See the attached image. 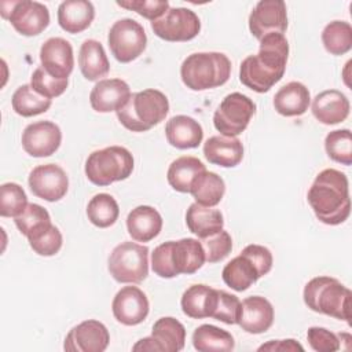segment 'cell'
Returning a JSON list of instances; mask_svg holds the SVG:
<instances>
[{"label": "cell", "instance_id": "33", "mask_svg": "<svg viewBox=\"0 0 352 352\" xmlns=\"http://www.w3.org/2000/svg\"><path fill=\"white\" fill-rule=\"evenodd\" d=\"M226 192L224 180L214 172H202L191 184L190 194L197 204L213 208L220 204Z\"/></svg>", "mask_w": 352, "mask_h": 352}, {"label": "cell", "instance_id": "30", "mask_svg": "<svg viewBox=\"0 0 352 352\" xmlns=\"http://www.w3.org/2000/svg\"><path fill=\"white\" fill-rule=\"evenodd\" d=\"M224 283L235 292H245L261 278L258 268L242 252L228 261L221 272Z\"/></svg>", "mask_w": 352, "mask_h": 352}, {"label": "cell", "instance_id": "3", "mask_svg": "<svg viewBox=\"0 0 352 352\" xmlns=\"http://www.w3.org/2000/svg\"><path fill=\"white\" fill-rule=\"evenodd\" d=\"M205 263L201 241L182 238L158 245L151 253V268L160 278H175L180 274H194Z\"/></svg>", "mask_w": 352, "mask_h": 352}, {"label": "cell", "instance_id": "45", "mask_svg": "<svg viewBox=\"0 0 352 352\" xmlns=\"http://www.w3.org/2000/svg\"><path fill=\"white\" fill-rule=\"evenodd\" d=\"M307 340L309 346L316 352H334L341 348V334H336L319 326L308 329Z\"/></svg>", "mask_w": 352, "mask_h": 352}, {"label": "cell", "instance_id": "18", "mask_svg": "<svg viewBox=\"0 0 352 352\" xmlns=\"http://www.w3.org/2000/svg\"><path fill=\"white\" fill-rule=\"evenodd\" d=\"M41 67L55 78L67 80L74 67L72 44L62 37L48 38L40 48Z\"/></svg>", "mask_w": 352, "mask_h": 352}, {"label": "cell", "instance_id": "2", "mask_svg": "<svg viewBox=\"0 0 352 352\" xmlns=\"http://www.w3.org/2000/svg\"><path fill=\"white\" fill-rule=\"evenodd\" d=\"M316 219L327 226L344 223L351 213L349 187L345 173L329 168L314 180L307 194Z\"/></svg>", "mask_w": 352, "mask_h": 352}, {"label": "cell", "instance_id": "8", "mask_svg": "<svg viewBox=\"0 0 352 352\" xmlns=\"http://www.w3.org/2000/svg\"><path fill=\"white\" fill-rule=\"evenodd\" d=\"M107 268L120 283H140L148 275V248L125 241L111 250Z\"/></svg>", "mask_w": 352, "mask_h": 352}, {"label": "cell", "instance_id": "7", "mask_svg": "<svg viewBox=\"0 0 352 352\" xmlns=\"http://www.w3.org/2000/svg\"><path fill=\"white\" fill-rule=\"evenodd\" d=\"M85 176L95 186H110L125 180L133 170V157L122 146H109L92 151L85 161Z\"/></svg>", "mask_w": 352, "mask_h": 352}, {"label": "cell", "instance_id": "39", "mask_svg": "<svg viewBox=\"0 0 352 352\" xmlns=\"http://www.w3.org/2000/svg\"><path fill=\"white\" fill-rule=\"evenodd\" d=\"M324 148L333 161L349 166L352 164V136L349 129H336L327 133Z\"/></svg>", "mask_w": 352, "mask_h": 352}, {"label": "cell", "instance_id": "48", "mask_svg": "<svg viewBox=\"0 0 352 352\" xmlns=\"http://www.w3.org/2000/svg\"><path fill=\"white\" fill-rule=\"evenodd\" d=\"M257 351H270V352H278V351H300L302 352L304 348L296 341V340H272V341H268L267 344H263L258 346Z\"/></svg>", "mask_w": 352, "mask_h": 352}, {"label": "cell", "instance_id": "43", "mask_svg": "<svg viewBox=\"0 0 352 352\" xmlns=\"http://www.w3.org/2000/svg\"><path fill=\"white\" fill-rule=\"evenodd\" d=\"M201 243L205 252V261L210 264L224 260L232 250L231 235L224 230L214 235L201 239Z\"/></svg>", "mask_w": 352, "mask_h": 352}, {"label": "cell", "instance_id": "11", "mask_svg": "<svg viewBox=\"0 0 352 352\" xmlns=\"http://www.w3.org/2000/svg\"><path fill=\"white\" fill-rule=\"evenodd\" d=\"M151 29L155 36L165 41H188L198 36L201 22L198 15L190 8L169 7L161 18L151 22Z\"/></svg>", "mask_w": 352, "mask_h": 352}, {"label": "cell", "instance_id": "42", "mask_svg": "<svg viewBox=\"0 0 352 352\" xmlns=\"http://www.w3.org/2000/svg\"><path fill=\"white\" fill-rule=\"evenodd\" d=\"M241 315V301L236 296L217 289V300L212 312L213 319L226 324H238Z\"/></svg>", "mask_w": 352, "mask_h": 352}, {"label": "cell", "instance_id": "9", "mask_svg": "<svg viewBox=\"0 0 352 352\" xmlns=\"http://www.w3.org/2000/svg\"><path fill=\"white\" fill-rule=\"evenodd\" d=\"M256 113V103L241 92L228 94L213 114V125L223 136L242 133Z\"/></svg>", "mask_w": 352, "mask_h": 352}, {"label": "cell", "instance_id": "13", "mask_svg": "<svg viewBox=\"0 0 352 352\" xmlns=\"http://www.w3.org/2000/svg\"><path fill=\"white\" fill-rule=\"evenodd\" d=\"M28 183L33 195L48 202L62 199L69 188V177L56 164H44L33 168Z\"/></svg>", "mask_w": 352, "mask_h": 352}, {"label": "cell", "instance_id": "17", "mask_svg": "<svg viewBox=\"0 0 352 352\" xmlns=\"http://www.w3.org/2000/svg\"><path fill=\"white\" fill-rule=\"evenodd\" d=\"M111 311L117 322L125 326L142 323L150 311L147 296L136 286H124L113 298Z\"/></svg>", "mask_w": 352, "mask_h": 352}, {"label": "cell", "instance_id": "5", "mask_svg": "<svg viewBox=\"0 0 352 352\" xmlns=\"http://www.w3.org/2000/svg\"><path fill=\"white\" fill-rule=\"evenodd\" d=\"M231 74V62L221 52H194L180 66L183 84L192 91H205L226 84Z\"/></svg>", "mask_w": 352, "mask_h": 352}, {"label": "cell", "instance_id": "34", "mask_svg": "<svg viewBox=\"0 0 352 352\" xmlns=\"http://www.w3.org/2000/svg\"><path fill=\"white\" fill-rule=\"evenodd\" d=\"M192 345L199 352H228L234 349L235 341L227 330L213 324H201L192 333Z\"/></svg>", "mask_w": 352, "mask_h": 352}, {"label": "cell", "instance_id": "6", "mask_svg": "<svg viewBox=\"0 0 352 352\" xmlns=\"http://www.w3.org/2000/svg\"><path fill=\"white\" fill-rule=\"evenodd\" d=\"M304 302L314 312L349 323L351 290L330 276L312 278L304 287Z\"/></svg>", "mask_w": 352, "mask_h": 352}, {"label": "cell", "instance_id": "27", "mask_svg": "<svg viewBox=\"0 0 352 352\" xmlns=\"http://www.w3.org/2000/svg\"><path fill=\"white\" fill-rule=\"evenodd\" d=\"M217 300V289L208 285H192L182 296L180 305L184 315L191 319L210 318Z\"/></svg>", "mask_w": 352, "mask_h": 352}, {"label": "cell", "instance_id": "4", "mask_svg": "<svg viewBox=\"0 0 352 352\" xmlns=\"http://www.w3.org/2000/svg\"><path fill=\"white\" fill-rule=\"evenodd\" d=\"M122 126L132 132H146L158 125L169 113V102L165 94L148 88L131 94L126 103L116 111Z\"/></svg>", "mask_w": 352, "mask_h": 352}, {"label": "cell", "instance_id": "21", "mask_svg": "<svg viewBox=\"0 0 352 352\" xmlns=\"http://www.w3.org/2000/svg\"><path fill=\"white\" fill-rule=\"evenodd\" d=\"M349 107V100L341 91L326 89L314 98L311 110L319 122L334 125L346 120Z\"/></svg>", "mask_w": 352, "mask_h": 352}, {"label": "cell", "instance_id": "23", "mask_svg": "<svg viewBox=\"0 0 352 352\" xmlns=\"http://www.w3.org/2000/svg\"><path fill=\"white\" fill-rule=\"evenodd\" d=\"M166 140L179 150L195 148L202 143L204 129L198 121L188 116H175L165 125Z\"/></svg>", "mask_w": 352, "mask_h": 352}, {"label": "cell", "instance_id": "35", "mask_svg": "<svg viewBox=\"0 0 352 352\" xmlns=\"http://www.w3.org/2000/svg\"><path fill=\"white\" fill-rule=\"evenodd\" d=\"M12 109L22 117H33L45 113L51 107V99L36 92L30 84L16 88L11 99Z\"/></svg>", "mask_w": 352, "mask_h": 352}, {"label": "cell", "instance_id": "14", "mask_svg": "<svg viewBox=\"0 0 352 352\" xmlns=\"http://www.w3.org/2000/svg\"><path fill=\"white\" fill-rule=\"evenodd\" d=\"M286 29L287 12L282 0H261L249 15V30L257 40L268 33L283 34Z\"/></svg>", "mask_w": 352, "mask_h": 352}, {"label": "cell", "instance_id": "22", "mask_svg": "<svg viewBox=\"0 0 352 352\" xmlns=\"http://www.w3.org/2000/svg\"><path fill=\"white\" fill-rule=\"evenodd\" d=\"M205 158L221 168H234L243 158V144L236 136H212L204 144Z\"/></svg>", "mask_w": 352, "mask_h": 352}, {"label": "cell", "instance_id": "46", "mask_svg": "<svg viewBox=\"0 0 352 352\" xmlns=\"http://www.w3.org/2000/svg\"><path fill=\"white\" fill-rule=\"evenodd\" d=\"M117 6L135 11L151 22L161 18L169 10V3L166 0H129L117 1Z\"/></svg>", "mask_w": 352, "mask_h": 352}, {"label": "cell", "instance_id": "1", "mask_svg": "<svg viewBox=\"0 0 352 352\" xmlns=\"http://www.w3.org/2000/svg\"><path fill=\"white\" fill-rule=\"evenodd\" d=\"M258 41V52L242 60L239 80L249 89L264 94L280 81L285 74L289 43L285 34L280 33H268Z\"/></svg>", "mask_w": 352, "mask_h": 352}, {"label": "cell", "instance_id": "10", "mask_svg": "<svg viewBox=\"0 0 352 352\" xmlns=\"http://www.w3.org/2000/svg\"><path fill=\"white\" fill-rule=\"evenodd\" d=\"M107 43L114 58L121 63H129L139 58L147 45L143 26L132 18H122L110 28Z\"/></svg>", "mask_w": 352, "mask_h": 352}, {"label": "cell", "instance_id": "37", "mask_svg": "<svg viewBox=\"0 0 352 352\" xmlns=\"http://www.w3.org/2000/svg\"><path fill=\"white\" fill-rule=\"evenodd\" d=\"M324 50L331 55H344L352 48V26L345 21H333L322 32Z\"/></svg>", "mask_w": 352, "mask_h": 352}, {"label": "cell", "instance_id": "26", "mask_svg": "<svg viewBox=\"0 0 352 352\" xmlns=\"http://www.w3.org/2000/svg\"><path fill=\"white\" fill-rule=\"evenodd\" d=\"M311 103L308 88L300 81H290L274 96V107L276 113L285 117L302 116Z\"/></svg>", "mask_w": 352, "mask_h": 352}, {"label": "cell", "instance_id": "24", "mask_svg": "<svg viewBox=\"0 0 352 352\" xmlns=\"http://www.w3.org/2000/svg\"><path fill=\"white\" fill-rule=\"evenodd\" d=\"M126 228L133 241L150 242L161 232L162 217L153 206L140 205L128 213Z\"/></svg>", "mask_w": 352, "mask_h": 352}, {"label": "cell", "instance_id": "32", "mask_svg": "<svg viewBox=\"0 0 352 352\" xmlns=\"http://www.w3.org/2000/svg\"><path fill=\"white\" fill-rule=\"evenodd\" d=\"M205 170L206 168L202 161L191 155H183L172 161L168 168L166 179L173 190L179 192H190L191 184L197 176Z\"/></svg>", "mask_w": 352, "mask_h": 352}, {"label": "cell", "instance_id": "20", "mask_svg": "<svg viewBox=\"0 0 352 352\" xmlns=\"http://www.w3.org/2000/svg\"><path fill=\"white\" fill-rule=\"evenodd\" d=\"M274 323V307L261 296L246 297L241 302L238 324L249 334L265 333Z\"/></svg>", "mask_w": 352, "mask_h": 352}, {"label": "cell", "instance_id": "31", "mask_svg": "<svg viewBox=\"0 0 352 352\" xmlns=\"http://www.w3.org/2000/svg\"><path fill=\"white\" fill-rule=\"evenodd\" d=\"M151 338L154 341L155 351L179 352L186 344V329L177 319L164 316L153 324Z\"/></svg>", "mask_w": 352, "mask_h": 352}, {"label": "cell", "instance_id": "38", "mask_svg": "<svg viewBox=\"0 0 352 352\" xmlns=\"http://www.w3.org/2000/svg\"><path fill=\"white\" fill-rule=\"evenodd\" d=\"M26 238L33 252L45 257L56 254L60 250L63 242L60 231L51 221L37 227Z\"/></svg>", "mask_w": 352, "mask_h": 352}, {"label": "cell", "instance_id": "15", "mask_svg": "<svg viewBox=\"0 0 352 352\" xmlns=\"http://www.w3.org/2000/svg\"><path fill=\"white\" fill-rule=\"evenodd\" d=\"M110 342L107 327L95 319L74 326L66 336L63 349L67 352H103Z\"/></svg>", "mask_w": 352, "mask_h": 352}, {"label": "cell", "instance_id": "36", "mask_svg": "<svg viewBox=\"0 0 352 352\" xmlns=\"http://www.w3.org/2000/svg\"><path fill=\"white\" fill-rule=\"evenodd\" d=\"M118 214L120 208L117 201L114 197L106 192L94 195L87 205L88 220L99 228H107L113 226L117 221Z\"/></svg>", "mask_w": 352, "mask_h": 352}, {"label": "cell", "instance_id": "40", "mask_svg": "<svg viewBox=\"0 0 352 352\" xmlns=\"http://www.w3.org/2000/svg\"><path fill=\"white\" fill-rule=\"evenodd\" d=\"M28 206L25 190L16 183H4L0 187V214L3 217H16Z\"/></svg>", "mask_w": 352, "mask_h": 352}, {"label": "cell", "instance_id": "12", "mask_svg": "<svg viewBox=\"0 0 352 352\" xmlns=\"http://www.w3.org/2000/svg\"><path fill=\"white\" fill-rule=\"evenodd\" d=\"M10 10L1 11V16L8 19L14 29L22 36H37L50 25L48 8L32 0L8 1Z\"/></svg>", "mask_w": 352, "mask_h": 352}, {"label": "cell", "instance_id": "41", "mask_svg": "<svg viewBox=\"0 0 352 352\" xmlns=\"http://www.w3.org/2000/svg\"><path fill=\"white\" fill-rule=\"evenodd\" d=\"M67 84H69V78L67 80L55 78L51 74H48L41 66H38L30 77L32 88L48 99L60 96L66 91Z\"/></svg>", "mask_w": 352, "mask_h": 352}, {"label": "cell", "instance_id": "16", "mask_svg": "<svg viewBox=\"0 0 352 352\" xmlns=\"http://www.w3.org/2000/svg\"><path fill=\"white\" fill-rule=\"evenodd\" d=\"M23 150L36 158L52 155L60 146V128L52 121H37L29 124L22 132Z\"/></svg>", "mask_w": 352, "mask_h": 352}, {"label": "cell", "instance_id": "29", "mask_svg": "<svg viewBox=\"0 0 352 352\" xmlns=\"http://www.w3.org/2000/svg\"><path fill=\"white\" fill-rule=\"evenodd\" d=\"M78 66L88 81H96L109 73L110 63L103 45L98 40L88 38L81 44Z\"/></svg>", "mask_w": 352, "mask_h": 352}, {"label": "cell", "instance_id": "19", "mask_svg": "<svg viewBox=\"0 0 352 352\" xmlns=\"http://www.w3.org/2000/svg\"><path fill=\"white\" fill-rule=\"evenodd\" d=\"M131 96L129 85L121 78L99 80L89 94V103L98 113L120 110Z\"/></svg>", "mask_w": 352, "mask_h": 352}, {"label": "cell", "instance_id": "25", "mask_svg": "<svg viewBox=\"0 0 352 352\" xmlns=\"http://www.w3.org/2000/svg\"><path fill=\"white\" fill-rule=\"evenodd\" d=\"M94 18V4L87 0H66L58 7V23L65 32L72 34L88 29Z\"/></svg>", "mask_w": 352, "mask_h": 352}, {"label": "cell", "instance_id": "28", "mask_svg": "<svg viewBox=\"0 0 352 352\" xmlns=\"http://www.w3.org/2000/svg\"><path fill=\"white\" fill-rule=\"evenodd\" d=\"M186 224L192 234L199 239H204L220 232L223 230L224 220L220 210L194 202L186 212Z\"/></svg>", "mask_w": 352, "mask_h": 352}, {"label": "cell", "instance_id": "47", "mask_svg": "<svg viewBox=\"0 0 352 352\" xmlns=\"http://www.w3.org/2000/svg\"><path fill=\"white\" fill-rule=\"evenodd\" d=\"M242 253L246 254L254 263V265L258 268L261 276L267 275L271 271L274 260H272V253L270 252L268 248H265L263 245L252 243V245H248L246 248H243Z\"/></svg>", "mask_w": 352, "mask_h": 352}, {"label": "cell", "instance_id": "44", "mask_svg": "<svg viewBox=\"0 0 352 352\" xmlns=\"http://www.w3.org/2000/svg\"><path fill=\"white\" fill-rule=\"evenodd\" d=\"M14 221H15V226L19 230V232L22 235L28 236L33 230H36L41 224L50 223L51 217H50V213L47 212V209L43 208L41 205L28 204L23 213L16 216L14 219Z\"/></svg>", "mask_w": 352, "mask_h": 352}]
</instances>
